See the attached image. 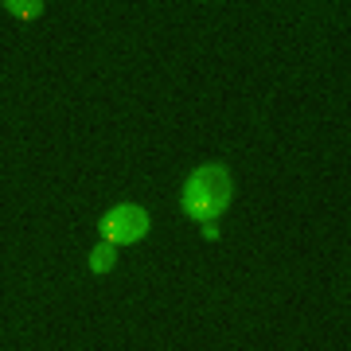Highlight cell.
Wrapping results in <instances>:
<instances>
[{"mask_svg": "<svg viewBox=\"0 0 351 351\" xmlns=\"http://www.w3.org/2000/svg\"><path fill=\"white\" fill-rule=\"evenodd\" d=\"M230 172H226V164H203L195 172L188 176V184H184V211L195 219V223L211 226L219 215L230 207Z\"/></svg>", "mask_w": 351, "mask_h": 351, "instance_id": "6da1fadb", "label": "cell"}, {"mask_svg": "<svg viewBox=\"0 0 351 351\" xmlns=\"http://www.w3.org/2000/svg\"><path fill=\"white\" fill-rule=\"evenodd\" d=\"M101 234H106L110 246H133L149 234V211L137 207V203H121L101 219Z\"/></svg>", "mask_w": 351, "mask_h": 351, "instance_id": "7a4b0ae2", "label": "cell"}, {"mask_svg": "<svg viewBox=\"0 0 351 351\" xmlns=\"http://www.w3.org/2000/svg\"><path fill=\"white\" fill-rule=\"evenodd\" d=\"M90 269H98V274L113 269V246H98V250L90 254Z\"/></svg>", "mask_w": 351, "mask_h": 351, "instance_id": "3957f363", "label": "cell"}, {"mask_svg": "<svg viewBox=\"0 0 351 351\" xmlns=\"http://www.w3.org/2000/svg\"><path fill=\"white\" fill-rule=\"evenodd\" d=\"M4 8H12L16 16H39V12H43V4H39V0H32V4H20V0H12V4H4Z\"/></svg>", "mask_w": 351, "mask_h": 351, "instance_id": "277c9868", "label": "cell"}]
</instances>
